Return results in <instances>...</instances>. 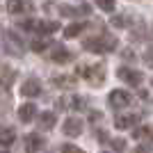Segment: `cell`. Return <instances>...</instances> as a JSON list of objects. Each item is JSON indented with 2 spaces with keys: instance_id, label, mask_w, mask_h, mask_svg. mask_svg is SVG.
Masks as SVG:
<instances>
[{
  "instance_id": "1",
  "label": "cell",
  "mask_w": 153,
  "mask_h": 153,
  "mask_svg": "<svg viewBox=\"0 0 153 153\" xmlns=\"http://www.w3.org/2000/svg\"><path fill=\"white\" fill-rule=\"evenodd\" d=\"M85 51L89 53H110L117 48V39L112 34H98V37H89L85 39Z\"/></svg>"
},
{
  "instance_id": "2",
  "label": "cell",
  "mask_w": 153,
  "mask_h": 153,
  "mask_svg": "<svg viewBox=\"0 0 153 153\" xmlns=\"http://www.w3.org/2000/svg\"><path fill=\"white\" fill-rule=\"evenodd\" d=\"M78 73H80L85 80H89L94 87L103 85V80H105V66H103V64H89V66H82V69H78Z\"/></svg>"
},
{
  "instance_id": "3",
  "label": "cell",
  "mask_w": 153,
  "mask_h": 153,
  "mask_svg": "<svg viewBox=\"0 0 153 153\" xmlns=\"http://www.w3.org/2000/svg\"><path fill=\"white\" fill-rule=\"evenodd\" d=\"M5 48H7V53L9 55H23V41L19 39V34L16 32H12V30H7L5 32Z\"/></svg>"
},
{
  "instance_id": "4",
  "label": "cell",
  "mask_w": 153,
  "mask_h": 153,
  "mask_svg": "<svg viewBox=\"0 0 153 153\" xmlns=\"http://www.w3.org/2000/svg\"><path fill=\"white\" fill-rule=\"evenodd\" d=\"M117 76L121 78L123 82L133 85V87H137V85L144 82V73H142V71H135V69H128V66H121V69L117 71Z\"/></svg>"
},
{
  "instance_id": "5",
  "label": "cell",
  "mask_w": 153,
  "mask_h": 153,
  "mask_svg": "<svg viewBox=\"0 0 153 153\" xmlns=\"http://www.w3.org/2000/svg\"><path fill=\"white\" fill-rule=\"evenodd\" d=\"M108 101H110V108H126V105H130V94L123 89H114V91H110L108 96Z\"/></svg>"
},
{
  "instance_id": "6",
  "label": "cell",
  "mask_w": 153,
  "mask_h": 153,
  "mask_svg": "<svg viewBox=\"0 0 153 153\" xmlns=\"http://www.w3.org/2000/svg\"><path fill=\"white\" fill-rule=\"evenodd\" d=\"M39 94H41V82L34 80V78H30V80H25V82L21 85V96L34 98V96H39Z\"/></svg>"
},
{
  "instance_id": "7",
  "label": "cell",
  "mask_w": 153,
  "mask_h": 153,
  "mask_svg": "<svg viewBox=\"0 0 153 153\" xmlns=\"http://www.w3.org/2000/svg\"><path fill=\"white\" fill-rule=\"evenodd\" d=\"M91 12L89 5H80V7H71V5H59V16H87Z\"/></svg>"
},
{
  "instance_id": "8",
  "label": "cell",
  "mask_w": 153,
  "mask_h": 153,
  "mask_svg": "<svg viewBox=\"0 0 153 153\" xmlns=\"http://www.w3.org/2000/svg\"><path fill=\"white\" fill-rule=\"evenodd\" d=\"M23 146H25V153H37V151H41V146H44V140H41V135L30 133L25 140H23Z\"/></svg>"
},
{
  "instance_id": "9",
  "label": "cell",
  "mask_w": 153,
  "mask_h": 153,
  "mask_svg": "<svg viewBox=\"0 0 153 153\" xmlns=\"http://www.w3.org/2000/svg\"><path fill=\"white\" fill-rule=\"evenodd\" d=\"M62 130H64V135H69V137H78V135L82 133V121L71 117V119H66V121H64Z\"/></svg>"
},
{
  "instance_id": "10",
  "label": "cell",
  "mask_w": 153,
  "mask_h": 153,
  "mask_svg": "<svg viewBox=\"0 0 153 153\" xmlns=\"http://www.w3.org/2000/svg\"><path fill=\"white\" fill-rule=\"evenodd\" d=\"M34 117H37V105H34V103H23L21 110H19V119L23 123H30Z\"/></svg>"
},
{
  "instance_id": "11",
  "label": "cell",
  "mask_w": 153,
  "mask_h": 153,
  "mask_svg": "<svg viewBox=\"0 0 153 153\" xmlns=\"http://www.w3.org/2000/svg\"><path fill=\"white\" fill-rule=\"evenodd\" d=\"M137 121H140V117H137V114H123V117H117V119H114V128L126 130V128H133Z\"/></svg>"
},
{
  "instance_id": "12",
  "label": "cell",
  "mask_w": 153,
  "mask_h": 153,
  "mask_svg": "<svg viewBox=\"0 0 153 153\" xmlns=\"http://www.w3.org/2000/svg\"><path fill=\"white\" fill-rule=\"evenodd\" d=\"M51 59H53V62L64 64V62H71V59H73V55H71V51H66L64 46H55V51H53Z\"/></svg>"
},
{
  "instance_id": "13",
  "label": "cell",
  "mask_w": 153,
  "mask_h": 153,
  "mask_svg": "<svg viewBox=\"0 0 153 153\" xmlns=\"http://www.w3.org/2000/svg\"><path fill=\"white\" fill-rule=\"evenodd\" d=\"M7 12L9 14H23V12H30V5L25 0H7Z\"/></svg>"
},
{
  "instance_id": "14",
  "label": "cell",
  "mask_w": 153,
  "mask_h": 153,
  "mask_svg": "<svg viewBox=\"0 0 153 153\" xmlns=\"http://www.w3.org/2000/svg\"><path fill=\"white\" fill-rule=\"evenodd\" d=\"M14 140H16L14 128H2V130H0V146H12Z\"/></svg>"
},
{
  "instance_id": "15",
  "label": "cell",
  "mask_w": 153,
  "mask_h": 153,
  "mask_svg": "<svg viewBox=\"0 0 153 153\" xmlns=\"http://www.w3.org/2000/svg\"><path fill=\"white\" fill-rule=\"evenodd\" d=\"M55 30H59V23H55V21H39L37 23V32H41V34H53Z\"/></svg>"
},
{
  "instance_id": "16",
  "label": "cell",
  "mask_w": 153,
  "mask_h": 153,
  "mask_svg": "<svg viewBox=\"0 0 153 153\" xmlns=\"http://www.w3.org/2000/svg\"><path fill=\"white\" fill-rule=\"evenodd\" d=\"M14 80H16V73H14L12 69L2 66V69H0V87H9Z\"/></svg>"
},
{
  "instance_id": "17",
  "label": "cell",
  "mask_w": 153,
  "mask_h": 153,
  "mask_svg": "<svg viewBox=\"0 0 153 153\" xmlns=\"http://www.w3.org/2000/svg\"><path fill=\"white\" fill-rule=\"evenodd\" d=\"M55 114L53 112H41V117H39V126L44 128V130H51V128H55Z\"/></svg>"
},
{
  "instance_id": "18",
  "label": "cell",
  "mask_w": 153,
  "mask_h": 153,
  "mask_svg": "<svg viewBox=\"0 0 153 153\" xmlns=\"http://www.w3.org/2000/svg\"><path fill=\"white\" fill-rule=\"evenodd\" d=\"M85 27H87V23H71V25L64 30V37H69V39H71V37H78Z\"/></svg>"
},
{
  "instance_id": "19",
  "label": "cell",
  "mask_w": 153,
  "mask_h": 153,
  "mask_svg": "<svg viewBox=\"0 0 153 153\" xmlns=\"http://www.w3.org/2000/svg\"><path fill=\"white\" fill-rule=\"evenodd\" d=\"M144 137H151V142H153V126H144V128L135 130V140H144Z\"/></svg>"
},
{
  "instance_id": "20",
  "label": "cell",
  "mask_w": 153,
  "mask_h": 153,
  "mask_svg": "<svg viewBox=\"0 0 153 153\" xmlns=\"http://www.w3.org/2000/svg\"><path fill=\"white\" fill-rule=\"evenodd\" d=\"M48 46H51L48 39H34V41H32V51H34V53H44Z\"/></svg>"
},
{
  "instance_id": "21",
  "label": "cell",
  "mask_w": 153,
  "mask_h": 153,
  "mask_svg": "<svg viewBox=\"0 0 153 153\" xmlns=\"http://www.w3.org/2000/svg\"><path fill=\"white\" fill-rule=\"evenodd\" d=\"M53 82L57 85V87H71V85L76 82V78H69V76H59V78H53Z\"/></svg>"
},
{
  "instance_id": "22",
  "label": "cell",
  "mask_w": 153,
  "mask_h": 153,
  "mask_svg": "<svg viewBox=\"0 0 153 153\" xmlns=\"http://www.w3.org/2000/svg\"><path fill=\"white\" fill-rule=\"evenodd\" d=\"M96 5L101 7L103 12H114V5H117V0H96Z\"/></svg>"
},
{
  "instance_id": "23",
  "label": "cell",
  "mask_w": 153,
  "mask_h": 153,
  "mask_svg": "<svg viewBox=\"0 0 153 153\" xmlns=\"http://www.w3.org/2000/svg\"><path fill=\"white\" fill-rule=\"evenodd\" d=\"M71 108H73V110H85V98H82V96H73Z\"/></svg>"
},
{
  "instance_id": "24",
  "label": "cell",
  "mask_w": 153,
  "mask_h": 153,
  "mask_svg": "<svg viewBox=\"0 0 153 153\" xmlns=\"http://www.w3.org/2000/svg\"><path fill=\"white\" fill-rule=\"evenodd\" d=\"M62 153H85V151H82V149H78V146H73V144H64Z\"/></svg>"
},
{
  "instance_id": "25",
  "label": "cell",
  "mask_w": 153,
  "mask_h": 153,
  "mask_svg": "<svg viewBox=\"0 0 153 153\" xmlns=\"http://www.w3.org/2000/svg\"><path fill=\"white\" fill-rule=\"evenodd\" d=\"M112 25L123 27V25H126V16H117V19H112Z\"/></svg>"
},
{
  "instance_id": "26",
  "label": "cell",
  "mask_w": 153,
  "mask_h": 153,
  "mask_svg": "<svg viewBox=\"0 0 153 153\" xmlns=\"http://www.w3.org/2000/svg\"><path fill=\"white\" fill-rule=\"evenodd\" d=\"M144 62H146V64H151V66H153V48H149V51L144 53Z\"/></svg>"
},
{
  "instance_id": "27",
  "label": "cell",
  "mask_w": 153,
  "mask_h": 153,
  "mask_svg": "<svg viewBox=\"0 0 153 153\" xmlns=\"http://www.w3.org/2000/svg\"><path fill=\"white\" fill-rule=\"evenodd\" d=\"M112 144H114V149H117V151H121V149H123V146H126V144H123V142H121V140H119V142H112Z\"/></svg>"
},
{
  "instance_id": "28",
  "label": "cell",
  "mask_w": 153,
  "mask_h": 153,
  "mask_svg": "<svg viewBox=\"0 0 153 153\" xmlns=\"http://www.w3.org/2000/svg\"><path fill=\"white\" fill-rule=\"evenodd\" d=\"M101 117H103V114H101V112H91V121H94V123H96V121H98V119H101Z\"/></svg>"
},
{
  "instance_id": "29",
  "label": "cell",
  "mask_w": 153,
  "mask_h": 153,
  "mask_svg": "<svg viewBox=\"0 0 153 153\" xmlns=\"http://www.w3.org/2000/svg\"><path fill=\"white\" fill-rule=\"evenodd\" d=\"M123 57H126V59H135V55L130 51H123Z\"/></svg>"
},
{
  "instance_id": "30",
  "label": "cell",
  "mask_w": 153,
  "mask_h": 153,
  "mask_svg": "<svg viewBox=\"0 0 153 153\" xmlns=\"http://www.w3.org/2000/svg\"><path fill=\"white\" fill-rule=\"evenodd\" d=\"M103 153H110V151H103Z\"/></svg>"
},
{
  "instance_id": "31",
  "label": "cell",
  "mask_w": 153,
  "mask_h": 153,
  "mask_svg": "<svg viewBox=\"0 0 153 153\" xmlns=\"http://www.w3.org/2000/svg\"><path fill=\"white\" fill-rule=\"evenodd\" d=\"M0 153H7V151H0Z\"/></svg>"
}]
</instances>
